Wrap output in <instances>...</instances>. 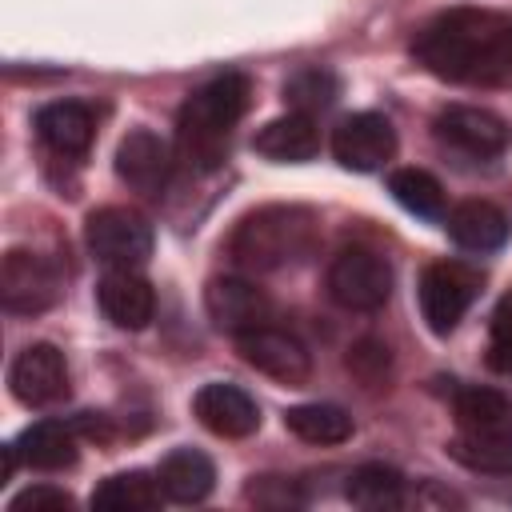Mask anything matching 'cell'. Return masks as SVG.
<instances>
[{
	"label": "cell",
	"instance_id": "6da1fadb",
	"mask_svg": "<svg viewBox=\"0 0 512 512\" xmlns=\"http://www.w3.org/2000/svg\"><path fill=\"white\" fill-rule=\"evenodd\" d=\"M412 56L452 84H512V16L448 8L416 32Z\"/></svg>",
	"mask_w": 512,
	"mask_h": 512
},
{
	"label": "cell",
	"instance_id": "7a4b0ae2",
	"mask_svg": "<svg viewBox=\"0 0 512 512\" xmlns=\"http://www.w3.org/2000/svg\"><path fill=\"white\" fill-rule=\"evenodd\" d=\"M248 100H252V84L240 72L212 76L184 100L176 116V144H180V156L196 172H212L224 160L228 136L236 120L248 112Z\"/></svg>",
	"mask_w": 512,
	"mask_h": 512
},
{
	"label": "cell",
	"instance_id": "3957f363",
	"mask_svg": "<svg viewBox=\"0 0 512 512\" xmlns=\"http://www.w3.org/2000/svg\"><path fill=\"white\" fill-rule=\"evenodd\" d=\"M316 240V216L300 204H268L248 212L232 240L228 252L240 268L248 272H276L292 260H300Z\"/></svg>",
	"mask_w": 512,
	"mask_h": 512
},
{
	"label": "cell",
	"instance_id": "277c9868",
	"mask_svg": "<svg viewBox=\"0 0 512 512\" xmlns=\"http://www.w3.org/2000/svg\"><path fill=\"white\" fill-rule=\"evenodd\" d=\"M324 288H328L332 304H340L348 312H376L392 296V268L380 252L352 244L332 256Z\"/></svg>",
	"mask_w": 512,
	"mask_h": 512
},
{
	"label": "cell",
	"instance_id": "5b68a950",
	"mask_svg": "<svg viewBox=\"0 0 512 512\" xmlns=\"http://www.w3.org/2000/svg\"><path fill=\"white\" fill-rule=\"evenodd\" d=\"M88 252L108 268H140L152 256V224L124 204H104L84 220Z\"/></svg>",
	"mask_w": 512,
	"mask_h": 512
},
{
	"label": "cell",
	"instance_id": "8992f818",
	"mask_svg": "<svg viewBox=\"0 0 512 512\" xmlns=\"http://www.w3.org/2000/svg\"><path fill=\"white\" fill-rule=\"evenodd\" d=\"M480 292V272L460 260H436L420 272V316L436 336H448Z\"/></svg>",
	"mask_w": 512,
	"mask_h": 512
},
{
	"label": "cell",
	"instance_id": "52a82bcc",
	"mask_svg": "<svg viewBox=\"0 0 512 512\" xmlns=\"http://www.w3.org/2000/svg\"><path fill=\"white\" fill-rule=\"evenodd\" d=\"M60 296V276L52 260L32 248H12L0 264V304L16 316H36Z\"/></svg>",
	"mask_w": 512,
	"mask_h": 512
},
{
	"label": "cell",
	"instance_id": "ba28073f",
	"mask_svg": "<svg viewBox=\"0 0 512 512\" xmlns=\"http://www.w3.org/2000/svg\"><path fill=\"white\" fill-rule=\"evenodd\" d=\"M236 352L248 368L264 372L280 384H308V376H312V352L304 348V340H296L292 332H284L276 324L236 336Z\"/></svg>",
	"mask_w": 512,
	"mask_h": 512
},
{
	"label": "cell",
	"instance_id": "9c48e42d",
	"mask_svg": "<svg viewBox=\"0 0 512 512\" xmlns=\"http://www.w3.org/2000/svg\"><path fill=\"white\" fill-rule=\"evenodd\" d=\"M204 308H208V320L220 332H228V336H244L252 328L272 324V300H268V292L256 288L244 276H216V280H208Z\"/></svg>",
	"mask_w": 512,
	"mask_h": 512
},
{
	"label": "cell",
	"instance_id": "30bf717a",
	"mask_svg": "<svg viewBox=\"0 0 512 512\" xmlns=\"http://www.w3.org/2000/svg\"><path fill=\"white\" fill-rule=\"evenodd\" d=\"M332 156L352 172H376L396 156V128L380 112H352L332 132Z\"/></svg>",
	"mask_w": 512,
	"mask_h": 512
},
{
	"label": "cell",
	"instance_id": "8fae6325",
	"mask_svg": "<svg viewBox=\"0 0 512 512\" xmlns=\"http://www.w3.org/2000/svg\"><path fill=\"white\" fill-rule=\"evenodd\" d=\"M8 388L20 404L28 408H48L68 396V364L56 344H28L12 368H8Z\"/></svg>",
	"mask_w": 512,
	"mask_h": 512
},
{
	"label": "cell",
	"instance_id": "7c38bea8",
	"mask_svg": "<svg viewBox=\"0 0 512 512\" xmlns=\"http://www.w3.org/2000/svg\"><path fill=\"white\" fill-rule=\"evenodd\" d=\"M436 132L440 140H448L452 148L468 152V156H500L508 144H512V128L488 112V108H472V104H448L440 116H436Z\"/></svg>",
	"mask_w": 512,
	"mask_h": 512
},
{
	"label": "cell",
	"instance_id": "4fadbf2b",
	"mask_svg": "<svg viewBox=\"0 0 512 512\" xmlns=\"http://www.w3.org/2000/svg\"><path fill=\"white\" fill-rule=\"evenodd\" d=\"M192 412L196 420L212 432V436H224V440H240V436H252L260 428V408L256 400L236 388V384H224V380H212L204 384L196 396H192Z\"/></svg>",
	"mask_w": 512,
	"mask_h": 512
},
{
	"label": "cell",
	"instance_id": "5bb4252c",
	"mask_svg": "<svg viewBox=\"0 0 512 512\" xmlns=\"http://www.w3.org/2000/svg\"><path fill=\"white\" fill-rule=\"evenodd\" d=\"M96 304L124 332H140L156 316V292L136 268H108L96 284Z\"/></svg>",
	"mask_w": 512,
	"mask_h": 512
},
{
	"label": "cell",
	"instance_id": "9a60e30c",
	"mask_svg": "<svg viewBox=\"0 0 512 512\" xmlns=\"http://www.w3.org/2000/svg\"><path fill=\"white\" fill-rule=\"evenodd\" d=\"M168 172H172V148L152 128H132L116 144V176L128 188L156 196L168 184Z\"/></svg>",
	"mask_w": 512,
	"mask_h": 512
},
{
	"label": "cell",
	"instance_id": "2e32d148",
	"mask_svg": "<svg viewBox=\"0 0 512 512\" xmlns=\"http://www.w3.org/2000/svg\"><path fill=\"white\" fill-rule=\"evenodd\" d=\"M36 136L60 156H84L96 136V116L80 100H52L36 112Z\"/></svg>",
	"mask_w": 512,
	"mask_h": 512
},
{
	"label": "cell",
	"instance_id": "e0dca14e",
	"mask_svg": "<svg viewBox=\"0 0 512 512\" xmlns=\"http://www.w3.org/2000/svg\"><path fill=\"white\" fill-rule=\"evenodd\" d=\"M252 148L276 164H304L320 152V132L312 124V116L304 112H288V116H276L268 120L256 136H252Z\"/></svg>",
	"mask_w": 512,
	"mask_h": 512
},
{
	"label": "cell",
	"instance_id": "ac0fdd59",
	"mask_svg": "<svg viewBox=\"0 0 512 512\" xmlns=\"http://www.w3.org/2000/svg\"><path fill=\"white\" fill-rule=\"evenodd\" d=\"M444 228H448V236H452L460 248H468V252H492V248H500V244L508 240V232H512L508 216H504L492 200H460V204L444 216Z\"/></svg>",
	"mask_w": 512,
	"mask_h": 512
},
{
	"label": "cell",
	"instance_id": "d6986e66",
	"mask_svg": "<svg viewBox=\"0 0 512 512\" xmlns=\"http://www.w3.org/2000/svg\"><path fill=\"white\" fill-rule=\"evenodd\" d=\"M156 480L164 488V500H172V504H200L212 492V484H216V468L196 448H172L160 460Z\"/></svg>",
	"mask_w": 512,
	"mask_h": 512
},
{
	"label": "cell",
	"instance_id": "ffe728a7",
	"mask_svg": "<svg viewBox=\"0 0 512 512\" xmlns=\"http://www.w3.org/2000/svg\"><path fill=\"white\" fill-rule=\"evenodd\" d=\"M16 452H20V460L28 468H40V472L72 468L76 464V424L40 420V424H32V428L20 432Z\"/></svg>",
	"mask_w": 512,
	"mask_h": 512
},
{
	"label": "cell",
	"instance_id": "44dd1931",
	"mask_svg": "<svg viewBox=\"0 0 512 512\" xmlns=\"http://www.w3.org/2000/svg\"><path fill=\"white\" fill-rule=\"evenodd\" d=\"M160 500H164L160 480L132 468V472H116V476L100 480L88 504L96 512H152V508H160Z\"/></svg>",
	"mask_w": 512,
	"mask_h": 512
},
{
	"label": "cell",
	"instance_id": "7402d4cb",
	"mask_svg": "<svg viewBox=\"0 0 512 512\" xmlns=\"http://www.w3.org/2000/svg\"><path fill=\"white\" fill-rule=\"evenodd\" d=\"M452 408H456L460 432H500V428H512V400L504 392H496V388L468 384V388L456 392Z\"/></svg>",
	"mask_w": 512,
	"mask_h": 512
},
{
	"label": "cell",
	"instance_id": "603a6c76",
	"mask_svg": "<svg viewBox=\"0 0 512 512\" xmlns=\"http://www.w3.org/2000/svg\"><path fill=\"white\" fill-rule=\"evenodd\" d=\"M452 460H460L472 472H496V476H512V428L500 432H460L448 444Z\"/></svg>",
	"mask_w": 512,
	"mask_h": 512
},
{
	"label": "cell",
	"instance_id": "cb8c5ba5",
	"mask_svg": "<svg viewBox=\"0 0 512 512\" xmlns=\"http://www.w3.org/2000/svg\"><path fill=\"white\" fill-rule=\"evenodd\" d=\"M284 428L304 444H344L352 436V416L340 404H296L284 412Z\"/></svg>",
	"mask_w": 512,
	"mask_h": 512
},
{
	"label": "cell",
	"instance_id": "d4e9b609",
	"mask_svg": "<svg viewBox=\"0 0 512 512\" xmlns=\"http://www.w3.org/2000/svg\"><path fill=\"white\" fill-rule=\"evenodd\" d=\"M388 192L396 196V204L420 220H444V184L424 172V168H396L388 176Z\"/></svg>",
	"mask_w": 512,
	"mask_h": 512
},
{
	"label": "cell",
	"instance_id": "484cf974",
	"mask_svg": "<svg viewBox=\"0 0 512 512\" xmlns=\"http://www.w3.org/2000/svg\"><path fill=\"white\" fill-rule=\"evenodd\" d=\"M344 496L356 508H400L404 504V476L392 464H360V468H352Z\"/></svg>",
	"mask_w": 512,
	"mask_h": 512
},
{
	"label": "cell",
	"instance_id": "4316f807",
	"mask_svg": "<svg viewBox=\"0 0 512 512\" xmlns=\"http://www.w3.org/2000/svg\"><path fill=\"white\" fill-rule=\"evenodd\" d=\"M336 96H340V80L328 68H304V72L288 76V84H284V104L304 116L332 108Z\"/></svg>",
	"mask_w": 512,
	"mask_h": 512
},
{
	"label": "cell",
	"instance_id": "83f0119b",
	"mask_svg": "<svg viewBox=\"0 0 512 512\" xmlns=\"http://www.w3.org/2000/svg\"><path fill=\"white\" fill-rule=\"evenodd\" d=\"M488 368H496V372H512V292H504L500 304L492 308Z\"/></svg>",
	"mask_w": 512,
	"mask_h": 512
},
{
	"label": "cell",
	"instance_id": "f1b7e54d",
	"mask_svg": "<svg viewBox=\"0 0 512 512\" xmlns=\"http://www.w3.org/2000/svg\"><path fill=\"white\" fill-rule=\"evenodd\" d=\"M68 508H72V496L64 488H52V484L24 488L20 496L8 500V512H68Z\"/></svg>",
	"mask_w": 512,
	"mask_h": 512
},
{
	"label": "cell",
	"instance_id": "f546056e",
	"mask_svg": "<svg viewBox=\"0 0 512 512\" xmlns=\"http://www.w3.org/2000/svg\"><path fill=\"white\" fill-rule=\"evenodd\" d=\"M348 368L364 380V384H376L384 372H388V348L380 340H360L348 348Z\"/></svg>",
	"mask_w": 512,
	"mask_h": 512
}]
</instances>
